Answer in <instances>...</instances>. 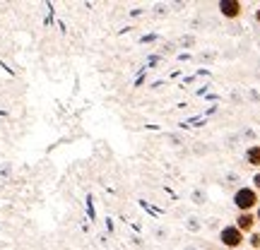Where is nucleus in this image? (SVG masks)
<instances>
[{"mask_svg":"<svg viewBox=\"0 0 260 250\" xmlns=\"http://www.w3.org/2000/svg\"><path fill=\"white\" fill-rule=\"evenodd\" d=\"M234 204H236L239 212H253L260 204V197L253 188H239V190L234 193Z\"/></svg>","mask_w":260,"mask_h":250,"instance_id":"nucleus-1","label":"nucleus"},{"mask_svg":"<svg viewBox=\"0 0 260 250\" xmlns=\"http://www.w3.org/2000/svg\"><path fill=\"white\" fill-rule=\"evenodd\" d=\"M219 241H222V245H226V248H239L243 243V233L236 229V226H224L222 231H219Z\"/></svg>","mask_w":260,"mask_h":250,"instance_id":"nucleus-2","label":"nucleus"},{"mask_svg":"<svg viewBox=\"0 0 260 250\" xmlns=\"http://www.w3.org/2000/svg\"><path fill=\"white\" fill-rule=\"evenodd\" d=\"M255 224H258V222H255V214H253V212H239V217H236V224H234V226H236V229L246 236V233H253Z\"/></svg>","mask_w":260,"mask_h":250,"instance_id":"nucleus-3","label":"nucleus"},{"mask_svg":"<svg viewBox=\"0 0 260 250\" xmlns=\"http://www.w3.org/2000/svg\"><path fill=\"white\" fill-rule=\"evenodd\" d=\"M219 12H222L224 17L236 19L243 12V5L239 0H219Z\"/></svg>","mask_w":260,"mask_h":250,"instance_id":"nucleus-4","label":"nucleus"},{"mask_svg":"<svg viewBox=\"0 0 260 250\" xmlns=\"http://www.w3.org/2000/svg\"><path fill=\"white\" fill-rule=\"evenodd\" d=\"M246 161H248L251 166L260 168V145H251V147L246 149Z\"/></svg>","mask_w":260,"mask_h":250,"instance_id":"nucleus-5","label":"nucleus"},{"mask_svg":"<svg viewBox=\"0 0 260 250\" xmlns=\"http://www.w3.org/2000/svg\"><path fill=\"white\" fill-rule=\"evenodd\" d=\"M251 248H253V250L260 248V233H255V231L251 233Z\"/></svg>","mask_w":260,"mask_h":250,"instance_id":"nucleus-6","label":"nucleus"},{"mask_svg":"<svg viewBox=\"0 0 260 250\" xmlns=\"http://www.w3.org/2000/svg\"><path fill=\"white\" fill-rule=\"evenodd\" d=\"M253 190H255V193H260V171L253 176Z\"/></svg>","mask_w":260,"mask_h":250,"instance_id":"nucleus-7","label":"nucleus"},{"mask_svg":"<svg viewBox=\"0 0 260 250\" xmlns=\"http://www.w3.org/2000/svg\"><path fill=\"white\" fill-rule=\"evenodd\" d=\"M253 214H255V222H260V204L255 207V212H253Z\"/></svg>","mask_w":260,"mask_h":250,"instance_id":"nucleus-8","label":"nucleus"},{"mask_svg":"<svg viewBox=\"0 0 260 250\" xmlns=\"http://www.w3.org/2000/svg\"><path fill=\"white\" fill-rule=\"evenodd\" d=\"M255 19H258V22H260V8L255 10Z\"/></svg>","mask_w":260,"mask_h":250,"instance_id":"nucleus-9","label":"nucleus"}]
</instances>
